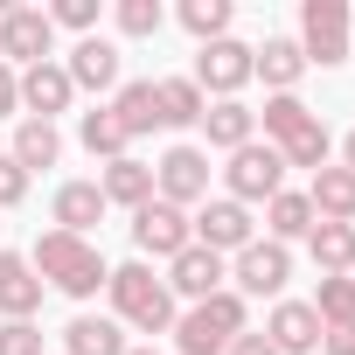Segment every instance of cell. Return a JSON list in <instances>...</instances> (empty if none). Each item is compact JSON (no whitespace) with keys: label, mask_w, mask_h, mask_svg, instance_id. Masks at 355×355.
<instances>
[{"label":"cell","mask_w":355,"mask_h":355,"mask_svg":"<svg viewBox=\"0 0 355 355\" xmlns=\"http://www.w3.org/2000/svg\"><path fill=\"white\" fill-rule=\"evenodd\" d=\"M105 293H112V313H119L125 327H139V334H167L174 320H182V306H174L167 279H153V265H146V258H132V265H112Z\"/></svg>","instance_id":"7a4b0ae2"},{"label":"cell","mask_w":355,"mask_h":355,"mask_svg":"<svg viewBox=\"0 0 355 355\" xmlns=\"http://www.w3.org/2000/svg\"><path fill=\"white\" fill-rule=\"evenodd\" d=\"M320 112L300 98V91H286V98H265V112H258V125H265V146H286L300 125H313Z\"/></svg>","instance_id":"83f0119b"},{"label":"cell","mask_w":355,"mask_h":355,"mask_svg":"<svg viewBox=\"0 0 355 355\" xmlns=\"http://www.w3.org/2000/svg\"><path fill=\"white\" fill-rule=\"evenodd\" d=\"M28 182H35V174H21V167H15V153H0V209L28 202Z\"/></svg>","instance_id":"d590c367"},{"label":"cell","mask_w":355,"mask_h":355,"mask_svg":"<svg viewBox=\"0 0 355 355\" xmlns=\"http://www.w3.org/2000/svg\"><path fill=\"white\" fill-rule=\"evenodd\" d=\"M320 355H355V327H320Z\"/></svg>","instance_id":"74e56055"},{"label":"cell","mask_w":355,"mask_h":355,"mask_svg":"<svg viewBox=\"0 0 355 355\" xmlns=\"http://www.w3.org/2000/svg\"><path fill=\"white\" fill-rule=\"evenodd\" d=\"M189 223H196V244H202V251H216V258H237L244 244H258L251 209H244V202H230V196H209Z\"/></svg>","instance_id":"30bf717a"},{"label":"cell","mask_w":355,"mask_h":355,"mask_svg":"<svg viewBox=\"0 0 355 355\" xmlns=\"http://www.w3.org/2000/svg\"><path fill=\"white\" fill-rule=\"evenodd\" d=\"M77 139H84V153H91V160H119V153H132V139H125V125L112 119V105L84 112V119H77Z\"/></svg>","instance_id":"f1b7e54d"},{"label":"cell","mask_w":355,"mask_h":355,"mask_svg":"<svg viewBox=\"0 0 355 355\" xmlns=\"http://www.w3.org/2000/svg\"><path fill=\"white\" fill-rule=\"evenodd\" d=\"M125 355H160V348H153V341H146V348H125Z\"/></svg>","instance_id":"60d3db41"},{"label":"cell","mask_w":355,"mask_h":355,"mask_svg":"<svg viewBox=\"0 0 355 355\" xmlns=\"http://www.w3.org/2000/svg\"><path fill=\"white\" fill-rule=\"evenodd\" d=\"M112 21H119V35L146 42V35H160V28H167V8H160V0H119Z\"/></svg>","instance_id":"d6a6232c"},{"label":"cell","mask_w":355,"mask_h":355,"mask_svg":"<svg viewBox=\"0 0 355 355\" xmlns=\"http://www.w3.org/2000/svg\"><path fill=\"white\" fill-rule=\"evenodd\" d=\"M320 216H313V202H306V189H279L272 202H265V230H272V244H293V237H306Z\"/></svg>","instance_id":"4316f807"},{"label":"cell","mask_w":355,"mask_h":355,"mask_svg":"<svg viewBox=\"0 0 355 355\" xmlns=\"http://www.w3.org/2000/svg\"><path fill=\"white\" fill-rule=\"evenodd\" d=\"M0 355H42V327L35 320H0Z\"/></svg>","instance_id":"e575fe53"},{"label":"cell","mask_w":355,"mask_h":355,"mask_svg":"<svg viewBox=\"0 0 355 355\" xmlns=\"http://www.w3.org/2000/svg\"><path fill=\"white\" fill-rule=\"evenodd\" d=\"M0 63H8V70L56 63V21H49V8H0Z\"/></svg>","instance_id":"5b68a950"},{"label":"cell","mask_w":355,"mask_h":355,"mask_svg":"<svg viewBox=\"0 0 355 355\" xmlns=\"http://www.w3.org/2000/svg\"><path fill=\"white\" fill-rule=\"evenodd\" d=\"M244 327H251V300L223 286V293H209L202 306H189L167 334H174V355H223Z\"/></svg>","instance_id":"3957f363"},{"label":"cell","mask_w":355,"mask_h":355,"mask_svg":"<svg viewBox=\"0 0 355 355\" xmlns=\"http://www.w3.org/2000/svg\"><path fill=\"white\" fill-rule=\"evenodd\" d=\"M153 98H160V125H202V112H209V98H202V84L196 77H153Z\"/></svg>","instance_id":"cb8c5ba5"},{"label":"cell","mask_w":355,"mask_h":355,"mask_svg":"<svg viewBox=\"0 0 355 355\" xmlns=\"http://www.w3.org/2000/svg\"><path fill=\"white\" fill-rule=\"evenodd\" d=\"M300 56L306 70H341L348 63V0H300Z\"/></svg>","instance_id":"277c9868"},{"label":"cell","mask_w":355,"mask_h":355,"mask_svg":"<svg viewBox=\"0 0 355 355\" xmlns=\"http://www.w3.org/2000/svg\"><path fill=\"white\" fill-rule=\"evenodd\" d=\"M70 84L77 91H119V70H125V56H119V42H105V35H84L77 49H70Z\"/></svg>","instance_id":"e0dca14e"},{"label":"cell","mask_w":355,"mask_h":355,"mask_svg":"<svg viewBox=\"0 0 355 355\" xmlns=\"http://www.w3.org/2000/svg\"><path fill=\"white\" fill-rule=\"evenodd\" d=\"M98 196H105L112 209H146V202H153V160H139V153H119V160H105V174H98Z\"/></svg>","instance_id":"9a60e30c"},{"label":"cell","mask_w":355,"mask_h":355,"mask_svg":"<svg viewBox=\"0 0 355 355\" xmlns=\"http://www.w3.org/2000/svg\"><path fill=\"white\" fill-rule=\"evenodd\" d=\"M223 189H230V202H272L279 189H286V160H279V146H237L230 153V167H223Z\"/></svg>","instance_id":"ba28073f"},{"label":"cell","mask_w":355,"mask_h":355,"mask_svg":"<svg viewBox=\"0 0 355 355\" xmlns=\"http://www.w3.org/2000/svg\"><path fill=\"white\" fill-rule=\"evenodd\" d=\"M105 196H98V182H63L56 189V202H49V216H56V230H70V237H91V223H105Z\"/></svg>","instance_id":"44dd1931"},{"label":"cell","mask_w":355,"mask_h":355,"mask_svg":"<svg viewBox=\"0 0 355 355\" xmlns=\"http://www.w3.org/2000/svg\"><path fill=\"white\" fill-rule=\"evenodd\" d=\"M196 84H202V98H237L251 84V42H237V35L202 42L196 49Z\"/></svg>","instance_id":"8fae6325"},{"label":"cell","mask_w":355,"mask_h":355,"mask_svg":"<svg viewBox=\"0 0 355 355\" xmlns=\"http://www.w3.org/2000/svg\"><path fill=\"white\" fill-rule=\"evenodd\" d=\"M42 279H35V265L21 258V251H0V313L8 320H35V306H42Z\"/></svg>","instance_id":"d6986e66"},{"label":"cell","mask_w":355,"mask_h":355,"mask_svg":"<svg viewBox=\"0 0 355 355\" xmlns=\"http://www.w3.org/2000/svg\"><path fill=\"white\" fill-rule=\"evenodd\" d=\"M341 167H348V174H355V125H348V132H341Z\"/></svg>","instance_id":"ab89813d"},{"label":"cell","mask_w":355,"mask_h":355,"mask_svg":"<svg viewBox=\"0 0 355 355\" xmlns=\"http://www.w3.org/2000/svg\"><path fill=\"white\" fill-rule=\"evenodd\" d=\"M306 306L320 313V327H355V279H320Z\"/></svg>","instance_id":"1f68e13d"},{"label":"cell","mask_w":355,"mask_h":355,"mask_svg":"<svg viewBox=\"0 0 355 355\" xmlns=\"http://www.w3.org/2000/svg\"><path fill=\"white\" fill-rule=\"evenodd\" d=\"M223 279H230V265L216 251H202V244H189L182 258H167V293L189 300V306H202L209 293H223Z\"/></svg>","instance_id":"7c38bea8"},{"label":"cell","mask_w":355,"mask_h":355,"mask_svg":"<svg viewBox=\"0 0 355 355\" xmlns=\"http://www.w3.org/2000/svg\"><path fill=\"white\" fill-rule=\"evenodd\" d=\"M251 77H265V91H272V98L300 91V77H306V56H300V42H293V35H265V42L251 49Z\"/></svg>","instance_id":"2e32d148"},{"label":"cell","mask_w":355,"mask_h":355,"mask_svg":"<svg viewBox=\"0 0 355 355\" xmlns=\"http://www.w3.org/2000/svg\"><path fill=\"white\" fill-rule=\"evenodd\" d=\"M0 119H21V70L0 63Z\"/></svg>","instance_id":"8d00e7d4"},{"label":"cell","mask_w":355,"mask_h":355,"mask_svg":"<svg viewBox=\"0 0 355 355\" xmlns=\"http://www.w3.org/2000/svg\"><path fill=\"white\" fill-rule=\"evenodd\" d=\"M202 139H209L216 153H237V146L258 139V112H251L244 98H209V112H202Z\"/></svg>","instance_id":"ac0fdd59"},{"label":"cell","mask_w":355,"mask_h":355,"mask_svg":"<svg viewBox=\"0 0 355 355\" xmlns=\"http://www.w3.org/2000/svg\"><path fill=\"white\" fill-rule=\"evenodd\" d=\"M8 153H15V167H21V174H35V167H56V160H63V132H56L49 119H21Z\"/></svg>","instance_id":"d4e9b609"},{"label":"cell","mask_w":355,"mask_h":355,"mask_svg":"<svg viewBox=\"0 0 355 355\" xmlns=\"http://www.w3.org/2000/svg\"><path fill=\"white\" fill-rule=\"evenodd\" d=\"M112 119L125 125V139L160 132V98H153V77H125V84L112 91Z\"/></svg>","instance_id":"ffe728a7"},{"label":"cell","mask_w":355,"mask_h":355,"mask_svg":"<svg viewBox=\"0 0 355 355\" xmlns=\"http://www.w3.org/2000/svg\"><path fill=\"white\" fill-rule=\"evenodd\" d=\"M132 244H139V258H182L189 244H196V223H189V209H174V202H146V209H132Z\"/></svg>","instance_id":"9c48e42d"},{"label":"cell","mask_w":355,"mask_h":355,"mask_svg":"<svg viewBox=\"0 0 355 355\" xmlns=\"http://www.w3.org/2000/svg\"><path fill=\"white\" fill-rule=\"evenodd\" d=\"M348 279H355V272H348Z\"/></svg>","instance_id":"b9f144b4"},{"label":"cell","mask_w":355,"mask_h":355,"mask_svg":"<svg viewBox=\"0 0 355 355\" xmlns=\"http://www.w3.org/2000/svg\"><path fill=\"white\" fill-rule=\"evenodd\" d=\"M279 355H313L320 348V313L306 306V300H272V313H265V327H258Z\"/></svg>","instance_id":"4fadbf2b"},{"label":"cell","mask_w":355,"mask_h":355,"mask_svg":"<svg viewBox=\"0 0 355 355\" xmlns=\"http://www.w3.org/2000/svg\"><path fill=\"white\" fill-rule=\"evenodd\" d=\"M63 355H125V327L105 313H77L63 327Z\"/></svg>","instance_id":"484cf974"},{"label":"cell","mask_w":355,"mask_h":355,"mask_svg":"<svg viewBox=\"0 0 355 355\" xmlns=\"http://www.w3.org/2000/svg\"><path fill=\"white\" fill-rule=\"evenodd\" d=\"M230 293H244V300H286V279H293V251L286 244H272V237H258V244H244L237 258H230Z\"/></svg>","instance_id":"52a82bcc"},{"label":"cell","mask_w":355,"mask_h":355,"mask_svg":"<svg viewBox=\"0 0 355 355\" xmlns=\"http://www.w3.org/2000/svg\"><path fill=\"white\" fill-rule=\"evenodd\" d=\"M49 21H56V28H70V35L84 42V35H98V0H56Z\"/></svg>","instance_id":"836d02e7"},{"label":"cell","mask_w":355,"mask_h":355,"mask_svg":"<svg viewBox=\"0 0 355 355\" xmlns=\"http://www.w3.org/2000/svg\"><path fill=\"white\" fill-rule=\"evenodd\" d=\"M223 355H279V348H272V341H265L258 327H244V334H237V341H230Z\"/></svg>","instance_id":"f35d334b"},{"label":"cell","mask_w":355,"mask_h":355,"mask_svg":"<svg viewBox=\"0 0 355 355\" xmlns=\"http://www.w3.org/2000/svg\"><path fill=\"white\" fill-rule=\"evenodd\" d=\"M279 160H286V167H306V174H320V167L334 160V139H327V125H320V119H313V125H300V132L279 146Z\"/></svg>","instance_id":"4dcf8cb0"},{"label":"cell","mask_w":355,"mask_h":355,"mask_svg":"<svg viewBox=\"0 0 355 355\" xmlns=\"http://www.w3.org/2000/svg\"><path fill=\"white\" fill-rule=\"evenodd\" d=\"M70 105H77V84H70L63 63L21 70V119H49V125H56V112H70Z\"/></svg>","instance_id":"5bb4252c"},{"label":"cell","mask_w":355,"mask_h":355,"mask_svg":"<svg viewBox=\"0 0 355 355\" xmlns=\"http://www.w3.org/2000/svg\"><path fill=\"white\" fill-rule=\"evenodd\" d=\"M28 265H35L42 286H56V293H70V300H91V293L112 279L105 251H98L91 237H70V230H42L35 251H28Z\"/></svg>","instance_id":"6da1fadb"},{"label":"cell","mask_w":355,"mask_h":355,"mask_svg":"<svg viewBox=\"0 0 355 355\" xmlns=\"http://www.w3.org/2000/svg\"><path fill=\"white\" fill-rule=\"evenodd\" d=\"M306 258L320 279H348L355 272V223H313L306 230Z\"/></svg>","instance_id":"7402d4cb"},{"label":"cell","mask_w":355,"mask_h":355,"mask_svg":"<svg viewBox=\"0 0 355 355\" xmlns=\"http://www.w3.org/2000/svg\"><path fill=\"white\" fill-rule=\"evenodd\" d=\"M153 196L174 209H202L209 202V146H167L153 160Z\"/></svg>","instance_id":"8992f818"},{"label":"cell","mask_w":355,"mask_h":355,"mask_svg":"<svg viewBox=\"0 0 355 355\" xmlns=\"http://www.w3.org/2000/svg\"><path fill=\"white\" fill-rule=\"evenodd\" d=\"M230 15H237L230 0H182V8H174V21H182L196 42H223L230 35Z\"/></svg>","instance_id":"f546056e"},{"label":"cell","mask_w":355,"mask_h":355,"mask_svg":"<svg viewBox=\"0 0 355 355\" xmlns=\"http://www.w3.org/2000/svg\"><path fill=\"white\" fill-rule=\"evenodd\" d=\"M306 202H313V216H320V223H355V174H348L341 160H327V167L313 174Z\"/></svg>","instance_id":"603a6c76"}]
</instances>
